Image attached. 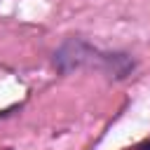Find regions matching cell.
Wrapping results in <instances>:
<instances>
[{
  "instance_id": "6da1fadb",
  "label": "cell",
  "mask_w": 150,
  "mask_h": 150,
  "mask_svg": "<svg viewBox=\"0 0 150 150\" xmlns=\"http://www.w3.org/2000/svg\"><path fill=\"white\" fill-rule=\"evenodd\" d=\"M54 66L59 73L94 68L105 73L112 80H124L134 70L136 61L124 52H103L82 38H70L54 52Z\"/></svg>"
},
{
  "instance_id": "7a4b0ae2",
  "label": "cell",
  "mask_w": 150,
  "mask_h": 150,
  "mask_svg": "<svg viewBox=\"0 0 150 150\" xmlns=\"http://www.w3.org/2000/svg\"><path fill=\"white\" fill-rule=\"evenodd\" d=\"M141 150H150V143H145V145H141Z\"/></svg>"
}]
</instances>
